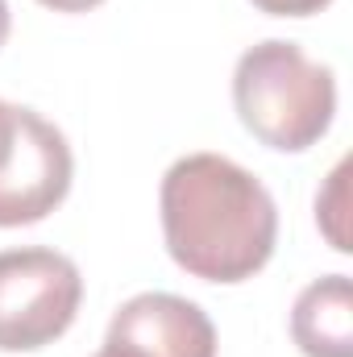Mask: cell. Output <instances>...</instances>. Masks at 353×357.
I'll return each mask as SVG.
<instances>
[{
  "label": "cell",
  "instance_id": "obj_1",
  "mask_svg": "<svg viewBox=\"0 0 353 357\" xmlns=\"http://www.w3.org/2000/svg\"><path fill=\"white\" fill-rule=\"evenodd\" d=\"M158 212L171 258L204 282H246L274 254V199L225 154L179 158L163 175Z\"/></svg>",
  "mask_w": 353,
  "mask_h": 357
},
{
  "label": "cell",
  "instance_id": "obj_2",
  "mask_svg": "<svg viewBox=\"0 0 353 357\" xmlns=\"http://www.w3.org/2000/svg\"><path fill=\"white\" fill-rule=\"evenodd\" d=\"M233 108L262 146L299 154L329 133L337 112V79L295 42L270 38L237 59Z\"/></svg>",
  "mask_w": 353,
  "mask_h": 357
},
{
  "label": "cell",
  "instance_id": "obj_3",
  "mask_svg": "<svg viewBox=\"0 0 353 357\" xmlns=\"http://www.w3.org/2000/svg\"><path fill=\"white\" fill-rule=\"evenodd\" d=\"M84 303L80 266L46 245L0 254V349L33 354L59 341Z\"/></svg>",
  "mask_w": 353,
  "mask_h": 357
},
{
  "label": "cell",
  "instance_id": "obj_4",
  "mask_svg": "<svg viewBox=\"0 0 353 357\" xmlns=\"http://www.w3.org/2000/svg\"><path fill=\"white\" fill-rule=\"evenodd\" d=\"M67 137L33 108L0 100V229L46 220L71 191Z\"/></svg>",
  "mask_w": 353,
  "mask_h": 357
},
{
  "label": "cell",
  "instance_id": "obj_5",
  "mask_svg": "<svg viewBox=\"0 0 353 357\" xmlns=\"http://www.w3.org/2000/svg\"><path fill=\"white\" fill-rule=\"evenodd\" d=\"M104 341L137 357H216L212 320L200 303L167 291H146L121 303Z\"/></svg>",
  "mask_w": 353,
  "mask_h": 357
},
{
  "label": "cell",
  "instance_id": "obj_6",
  "mask_svg": "<svg viewBox=\"0 0 353 357\" xmlns=\"http://www.w3.org/2000/svg\"><path fill=\"white\" fill-rule=\"evenodd\" d=\"M291 337L303 357H353V291L345 274H324L299 291Z\"/></svg>",
  "mask_w": 353,
  "mask_h": 357
},
{
  "label": "cell",
  "instance_id": "obj_7",
  "mask_svg": "<svg viewBox=\"0 0 353 357\" xmlns=\"http://www.w3.org/2000/svg\"><path fill=\"white\" fill-rule=\"evenodd\" d=\"M345 175H350V162H337V171L329 175V187L316 195V220H320V229H324V237L333 241V250H341V254H350V233H345V225H341V216H345Z\"/></svg>",
  "mask_w": 353,
  "mask_h": 357
},
{
  "label": "cell",
  "instance_id": "obj_8",
  "mask_svg": "<svg viewBox=\"0 0 353 357\" xmlns=\"http://www.w3.org/2000/svg\"><path fill=\"white\" fill-rule=\"evenodd\" d=\"M254 4L270 17H312V13L329 8L333 0H254Z\"/></svg>",
  "mask_w": 353,
  "mask_h": 357
},
{
  "label": "cell",
  "instance_id": "obj_9",
  "mask_svg": "<svg viewBox=\"0 0 353 357\" xmlns=\"http://www.w3.org/2000/svg\"><path fill=\"white\" fill-rule=\"evenodd\" d=\"M38 4L54 8V13H88V8H96V4H104V0H38Z\"/></svg>",
  "mask_w": 353,
  "mask_h": 357
},
{
  "label": "cell",
  "instance_id": "obj_10",
  "mask_svg": "<svg viewBox=\"0 0 353 357\" xmlns=\"http://www.w3.org/2000/svg\"><path fill=\"white\" fill-rule=\"evenodd\" d=\"M8 29H13V13H8V0H0V46L8 42Z\"/></svg>",
  "mask_w": 353,
  "mask_h": 357
},
{
  "label": "cell",
  "instance_id": "obj_11",
  "mask_svg": "<svg viewBox=\"0 0 353 357\" xmlns=\"http://www.w3.org/2000/svg\"><path fill=\"white\" fill-rule=\"evenodd\" d=\"M96 357H137V354H129V349H121V345H108V341H104V349H100Z\"/></svg>",
  "mask_w": 353,
  "mask_h": 357
}]
</instances>
